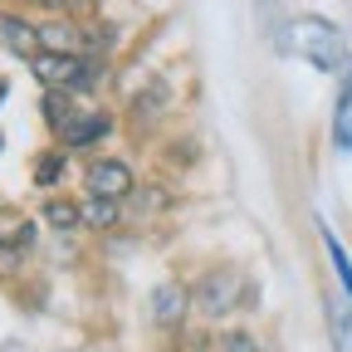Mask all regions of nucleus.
Listing matches in <instances>:
<instances>
[{
    "mask_svg": "<svg viewBox=\"0 0 352 352\" xmlns=\"http://www.w3.org/2000/svg\"><path fill=\"white\" fill-rule=\"evenodd\" d=\"M333 142H338V152H352V74H342V94H338V113H333Z\"/></svg>",
    "mask_w": 352,
    "mask_h": 352,
    "instance_id": "nucleus-9",
    "label": "nucleus"
},
{
    "mask_svg": "<svg viewBox=\"0 0 352 352\" xmlns=\"http://www.w3.org/2000/svg\"><path fill=\"white\" fill-rule=\"evenodd\" d=\"M0 44H6L15 59H30V64L44 54V34H39V25L20 20V15H0Z\"/></svg>",
    "mask_w": 352,
    "mask_h": 352,
    "instance_id": "nucleus-5",
    "label": "nucleus"
},
{
    "mask_svg": "<svg viewBox=\"0 0 352 352\" xmlns=\"http://www.w3.org/2000/svg\"><path fill=\"white\" fill-rule=\"evenodd\" d=\"M39 34H44V54H54V50L78 54V30L74 25H39Z\"/></svg>",
    "mask_w": 352,
    "mask_h": 352,
    "instance_id": "nucleus-12",
    "label": "nucleus"
},
{
    "mask_svg": "<svg viewBox=\"0 0 352 352\" xmlns=\"http://www.w3.org/2000/svg\"><path fill=\"white\" fill-rule=\"evenodd\" d=\"M289 44L303 64H314L318 74H347V39L328 15H298L289 20Z\"/></svg>",
    "mask_w": 352,
    "mask_h": 352,
    "instance_id": "nucleus-1",
    "label": "nucleus"
},
{
    "mask_svg": "<svg viewBox=\"0 0 352 352\" xmlns=\"http://www.w3.org/2000/svg\"><path fill=\"white\" fill-rule=\"evenodd\" d=\"M94 74H98V69L88 64L83 54H39V59H34V78H39L44 88H54V94H59V88L88 83Z\"/></svg>",
    "mask_w": 352,
    "mask_h": 352,
    "instance_id": "nucleus-2",
    "label": "nucleus"
},
{
    "mask_svg": "<svg viewBox=\"0 0 352 352\" xmlns=\"http://www.w3.org/2000/svg\"><path fill=\"white\" fill-rule=\"evenodd\" d=\"M0 245H30V220L10 215V226H0Z\"/></svg>",
    "mask_w": 352,
    "mask_h": 352,
    "instance_id": "nucleus-15",
    "label": "nucleus"
},
{
    "mask_svg": "<svg viewBox=\"0 0 352 352\" xmlns=\"http://www.w3.org/2000/svg\"><path fill=\"white\" fill-rule=\"evenodd\" d=\"M318 235H323V250H328V264H333V274H338V284H342V294L352 298V259H347V250H342V240L328 230V226H318Z\"/></svg>",
    "mask_w": 352,
    "mask_h": 352,
    "instance_id": "nucleus-10",
    "label": "nucleus"
},
{
    "mask_svg": "<svg viewBox=\"0 0 352 352\" xmlns=\"http://www.w3.org/2000/svg\"><path fill=\"white\" fill-rule=\"evenodd\" d=\"M54 127H59L64 147H94L98 138H108V127H113V122H108L103 113H88V118H83V113H74V108H69Z\"/></svg>",
    "mask_w": 352,
    "mask_h": 352,
    "instance_id": "nucleus-6",
    "label": "nucleus"
},
{
    "mask_svg": "<svg viewBox=\"0 0 352 352\" xmlns=\"http://www.w3.org/2000/svg\"><path fill=\"white\" fill-rule=\"evenodd\" d=\"M235 289H250L235 270H210V274L196 284V294H201V308H206V314H230V308H235Z\"/></svg>",
    "mask_w": 352,
    "mask_h": 352,
    "instance_id": "nucleus-4",
    "label": "nucleus"
},
{
    "mask_svg": "<svg viewBox=\"0 0 352 352\" xmlns=\"http://www.w3.org/2000/svg\"><path fill=\"white\" fill-rule=\"evenodd\" d=\"M20 6H44V10H64L69 0H20Z\"/></svg>",
    "mask_w": 352,
    "mask_h": 352,
    "instance_id": "nucleus-17",
    "label": "nucleus"
},
{
    "mask_svg": "<svg viewBox=\"0 0 352 352\" xmlns=\"http://www.w3.org/2000/svg\"><path fill=\"white\" fill-rule=\"evenodd\" d=\"M59 176H64V152H44L39 166H34V182H39V186H54Z\"/></svg>",
    "mask_w": 352,
    "mask_h": 352,
    "instance_id": "nucleus-14",
    "label": "nucleus"
},
{
    "mask_svg": "<svg viewBox=\"0 0 352 352\" xmlns=\"http://www.w3.org/2000/svg\"><path fill=\"white\" fill-rule=\"evenodd\" d=\"M78 210H83V226H94V230H113L118 220H122L118 201H103V196H88Z\"/></svg>",
    "mask_w": 352,
    "mask_h": 352,
    "instance_id": "nucleus-11",
    "label": "nucleus"
},
{
    "mask_svg": "<svg viewBox=\"0 0 352 352\" xmlns=\"http://www.w3.org/2000/svg\"><path fill=\"white\" fill-rule=\"evenodd\" d=\"M44 215H50V226H54V230H74V226H83V210L69 206V201H50V206H44Z\"/></svg>",
    "mask_w": 352,
    "mask_h": 352,
    "instance_id": "nucleus-13",
    "label": "nucleus"
},
{
    "mask_svg": "<svg viewBox=\"0 0 352 352\" xmlns=\"http://www.w3.org/2000/svg\"><path fill=\"white\" fill-rule=\"evenodd\" d=\"M132 191V166L118 157H103L88 166V196H103V201H122Z\"/></svg>",
    "mask_w": 352,
    "mask_h": 352,
    "instance_id": "nucleus-3",
    "label": "nucleus"
},
{
    "mask_svg": "<svg viewBox=\"0 0 352 352\" xmlns=\"http://www.w3.org/2000/svg\"><path fill=\"white\" fill-rule=\"evenodd\" d=\"M328 338H333V352H352V298L347 294L328 298Z\"/></svg>",
    "mask_w": 352,
    "mask_h": 352,
    "instance_id": "nucleus-8",
    "label": "nucleus"
},
{
    "mask_svg": "<svg viewBox=\"0 0 352 352\" xmlns=\"http://www.w3.org/2000/svg\"><path fill=\"white\" fill-rule=\"evenodd\" d=\"M226 352H259V338L254 333H230L226 338Z\"/></svg>",
    "mask_w": 352,
    "mask_h": 352,
    "instance_id": "nucleus-16",
    "label": "nucleus"
},
{
    "mask_svg": "<svg viewBox=\"0 0 352 352\" xmlns=\"http://www.w3.org/2000/svg\"><path fill=\"white\" fill-rule=\"evenodd\" d=\"M186 308H191V289H182V284H162V289L152 294V318L166 323V328L182 323Z\"/></svg>",
    "mask_w": 352,
    "mask_h": 352,
    "instance_id": "nucleus-7",
    "label": "nucleus"
}]
</instances>
